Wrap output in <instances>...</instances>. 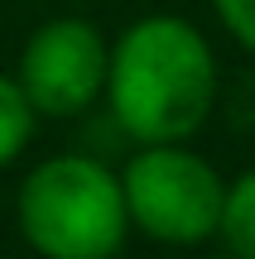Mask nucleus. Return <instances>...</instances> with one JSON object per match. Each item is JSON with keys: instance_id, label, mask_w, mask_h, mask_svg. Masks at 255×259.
I'll return each instance as SVG.
<instances>
[{"instance_id": "1", "label": "nucleus", "mask_w": 255, "mask_h": 259, "mask_svg": "<svg viewBox=\"0 0 255 259\" xmlns=\"http://www.w3.org/2000/svg\"><path fill=\"white\" fill-rule=\"evenodd\" d=\"M101 96L135 144H173L212 115L217 58L188 19L144 15L111 44Z\"/></svg>"}, {"instance_id": "4", "label": "nucleus", "mask_w": 255, "mask_h": 259, "mask_svg": "<svg viewBox=\"0 0 255 259\" xmlns=\"http://www.w3.org/2000/svg\"><path fill=\"white\" fill-rule=\"evenodd\" d=\"M106 58L111 44L82 15L44 19L24 38L15 63V82L39 120H72L92 111L106 92Z\"/></svg>"}, {"instance_id": "6", "label": "nucleus", "mask_w": 255, "mask_h": 259, "mask_svg": "<svg viewBox=\"0 0 255 259\" xmlns=\"http://www.w3.org/2000/svg\"><path fill=\"white\" fill-rule=\"evenodd\" d=\"M34 125H39V115H34V106L24 101L15 72H0V168H10L29 149Z\"/></svg>"}, {"instance_id": "2", "label": "nucleus", "mask_w": 255, "mask_h": 259, "mask_svg": "<svg viewBox=\"0 0 255 259\" xmlns=\"http://www.w3.org/2000/svg\"><path fill=\"white\" fill-rule=\"evenodd\" d=\"M15 226L44 259H111L130 235L121 173L92 154H53L24 173Z\"/></svg>"}, {"instance_id": "7", "label": "nucleus", "mask_w": 255, "mask_h": 259, "mask_svg": "<svg viewBox=\"0 0 255 259\" xmlns=\"http://www.w3.org/2000/svg\"><path fill=\"white\" fill-rule=\"evenodd\" d=\"M212 5H217V19L255 53V0H212Z\"/></svg>"}, {"instance_id": "5", "label": "nucleus", "mask_w": 255, "mask_h": 259, "mask_svg": "<svg viewBox=\"0 0 255 259\" xmlns=\"http://www.w3.org/2000/svg\"><path fill=\"white\" fill-rule=\"evenodd\" d=\"M217 235L227 240L231 254L255 259V168L241 173L236 183H227V192H222V216H217Z\"/></svg>"}, {"instance_id": "3", "label": "nucleus", "mask_w": 255, "mask_h": 259, "mask_svg": "<svg viewBox=\"0 0 255 259\" xmlns=\"http://www.w3.org/2000/svg\"><path fill=\"white\" fill-rule=\"evenodd\" d=\"M222 192L227 183L217 178V168L183 149V139L144 144L121 173L130 231L159 245H202L207 235H217Z\"/></svg>"}]
</instances>
